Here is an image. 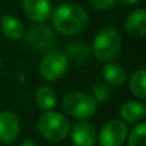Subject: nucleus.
<instances>
[{
    "mask_svg": "<svg viewBox=\"0 0 146 146\" xmlns=\"http://www.w3.org/2000/svg\"><path fill=\"white\" fill-rule=\"evenodd\" d=\"M54 30L64 36L80 35L88 26V13L81 5L60 4L50 15Z\"/></svg>",
    "mask_w": 146,
    "mask_h": 146,
    "instance_id": "obj_1",
    "label": "nucleus"
},
{
    "mask_svg": "<svg viewBox=\"0 0 146 146\" xmlns=\"http://www.w3.org/2000/svg\"><path fill=\"white\" fill-rule=\"evenodd\" d=\"M122 49L121 33L114 27H105L98 32L92 42L91 53L99 62H111L119 55Z\"/></svg>",
    "mask_w": 146,
    "mask_h": 146,
    "instance_id": "obj_2",
    "label": "nucleus"
},
{
    "mask_svg": "<svg viewBox=\"0 0 146 146\" xmlns=\"http://www.w3.org/2000/svg\"><path fill=\"white\" fill-rule=\"evenodd\" d=\"M38 133L50 142H60L66 140L71 131V123L64 114L58 111H44L37 121Z\"/></svg>",
    "mask_w": 146,
    "mask_h": 146,
    "instance_id": "obj_3",
    "label": "nucleus"
},
{
    "mask_svg": "<svg viewBox=\"0 0 146 146\" xmlns=\"http://www.w3.org/2000/svg\"><path fill=\"white\" fill-rule=\"evenodd\" d=\"M62 106L68 115L78 121H86L95 115L98 110V103L90 94L82 91L68 92L62 100Z\"/></svg>",
    "mask_w": 146,
    "mask_h": 146,
    "instance_id": "obj_4",
    "label": "nucleus"
},
{
    "mask_svg": "<svg viewBox=\"0 0 146 146\" xmlns=\"http://www.w3.org/2000/svg\"><path fill=\"white\" fill-rule=\"evenodd\" d=\"M69 68V59L62 50L46 51L38 66L40 76L48 82H56L66 76Z\"/></svg>",
    "mask_w": 146,
    "mask_h": 146,
    "instance_id": "obj_5",
    "label": "nucleus"
},
{
    "mask_svg": "<svg viewBox=\"0 0 146 146\" xmlns=\"http://www.w3.org/2000/svg\"><path fill=\"white\" fill-rule=\"evenodd\" d=\"M25 44L33 51H49L55 46L56 35L54 30L48 25L36 23L25 32Z\"/></svg>",
    "mask_w": 146,
    "mask_h": 146,
    "instance_id": "obj_6",
    "label": "nucleus"
},
{
    "mask_svg": "<svg viewBox=\"0 0 146 146\" xmlns=\"http://www.w3.org/2000/svg\"><path fill=\"white\" fill-rule=\"evenodd\" d=\"M128 127L122 119H111L101 127L98 133L99 146H122L126 142Z\"/></svg>",
    "mask_w": 146,
    "mask_h": 146,
    "instance_id": "obj_7",
    "label": "nucleus"
},
{
    "mask_svg": "<svg viewBox=\"0 0 146 146\" xmlns=\"http://www.w3.org/2000/svg\"><path fill=\"white\" fill-rule=\"evenodd\" d=\"M69 136L73 146H95L98 140V132L95 126L86 119V121H78L77 123L71 126Z\"/></svg>",
    "mask_w": 146,
    "mask_h": 146,
    "instance_id": "obj_8",
    "label": "nucleus"
},
{
    "mask_svg": "<svg viewBox=\"0 0 146 146\" xmlns=\"http://www.w3.org/2000/svg\"><path fill=\"white\" fill-rule=\"evenodd\" d=\"M21 133V123L17 114L10 110L0 111V142L9 145L18 139Z\"/></svg>",
    "mask_w": 146,
    "mask_h": 146,
    "instance_id": "obj_9",
    "label": "nucleus"
},
{
    "mask_svg": "<svg viewBox=\"0 0 146 146\" xmlns=\"http://www.w3.org/2000/svg\"><path fill=\"white\" fill-rule=\"evenodd\" d=\"M22 5L28 19L35 23H44L53 13L50 0H23Z\"/></svg>",
    "mask_w": 146,
    "mask_h": 146,
    "instance_id": "obj_10",
    "label": "nucleus"
},
{
    "mask_svg": "<svg viewBox=\"0 0 146 146\" xmlns=\"http://www.w3.org/2000/svg\"><path fill=\"white\" fill-rule=\"evenodd\" d=\"M104 82L111 87H122L127 81V72L121 64L106 62L101 68Z\"/></svg>",
    "mask_w": 146,
    "mask_h": 146,
    "instance_id": "obj_11",
    "label": "nucleus"
},
{
    "mask_svg": "<svg viewBox=\"0 0 146 146\" xmlns=\"http://www.w3.org/2000/svg\"><path fill=\"white\" fill-rule=\"evenodd\" d=\"M127 33L132 37H142L146 33V12L140 8L128 14L124 22Z\"/></svg>",
    "mask_w": 146,
    "mask_h": 146,
    "instance_id": "obj_12",
    "label": "nucleus"
},
{
    "mask_svg": "<svg viewBox=\"0 0 146 146\" xmlns=\"http://www.w3.org/2000/svg\"><path fill=\"white\" fill-rule=\"evenodd\" d=\"M119 115L126 123H139L146 115V105L137 100L126 101L119 109Z\"/></svg>",
    "mask_w": 146,
    "mask_h": 146,
    "instance_id": "obj_13",
    "label": "nucleus"
},
{
    "mask_svg": "<svg viewBox=\"0 0 146 146\" xmlns=\"http://www.w3.org/2000/svg\"><path fill=\"white\" fill-rule=\"evenodd\" d=\"M0 26L1 31L7 38L12 41H17L25 35V25L18 17L13 14H5L0 18Z\"/></svg>",
    "mask_w": 146,
    "mask_h": 146,
    "instance_id": "obj_14",
    "label": "nucleus"
},
{
    "mask_svg": "<svg viewBox=\"0 0 146 146\" xmlns=\"http://www.w3.org/2000/svg\"><path fill=\"white\" fill-rule=\"evenodd\" d=\"M66 54L69 60L78 66H86L90 63L91 59V49L88 45L81 41H71L66 46Z\"/></svg>",
    "mask_w": 146,
    "mask_h": 146,
    "instance_id": "obj_15",
    "label": "nucleus"
},
{
    "mask_svg": "<svg viewBox=\"0 0 146 146\" xmlns=\"http://www.w3.org/2000/svg\"><path fill=\"white\" fill-rule=\"evenodd\" d=\"M35 101L42 111H50L56 105V94L49 86H42L36 90Z\"/></svg>",
    "mask_w": 146,
    "mask_h": 146,
    "instance_id": "obj_16",
    "label": "nucleus"
},
{
    "mask_svg": "<svg viewBox=\"0 0 146 146\" xmlns=\"http://www.w3.org/2000/svg\"><path fill=\"white\" fill-rule=\"evenodd\" d=\"M129 90L136 98L144 100L146 98V72L145 69H136L129 77Z\"/></svg>",
    "mask_w": 146,
    "mask_h": 146,
    "instance_id": "obj_17",
    "label": "nucleus"
},
{
    "mask_svg": "<svg viewBox=\"0 0 146 146\" xmlns=\"http://www.w3.org/2000/svg\"><path fill=\"white\" fill-rule=\"evenodd\" d=\"M128 146H146V123H137L127 135Z\"/></svg>",
    "mask_w": 146,
    "mask_h": 146,
    "instance_id": "obj_18",
    "label": "nucleus"
},
{
    "mask_svg": "<svg viewBox=\"0 0 146 146\" xmlns=\"http://www.w3.org/2000/svg\"><path fill=\"white\" fill-rule=\"evenodd\" d=\"M110 95H111L110 88H109V86L105 82H103V81L94 82L92 87H91V96L95 99L96 103H100V104L106 103L110 99Z\"/></svg>",
    "mask_w": 146,
    "mask_h": 146,
    "instance_id": "obj_19",
    "label": "nucleus"
},
{
    "mask_svg": "<svg viewBox=\"0 0 146 146\" xmlns=\"http://www.w3.org/2000/svg\"><path fill=\"white\" fill-rule=\"evenodd\" d=\"M87 1L91 5V8L101 12V10H108L110 8H113L118 0H87Z\"/></svg>",
    "mask_w": 146,
    "mask_h": 146,
    "instance_id": "obj_20",
    "label": "nucleus"
},
{
    "mask_svg": "<svg viewBox=\"0 0 146 146\" xmlns=\"http://www.w3.org/2000/svg\"><path fill=\"white\" fill-rule=\"evenodd\" d=\"M118 1L123 5H135L137 3H140L141 0H118Z\"/></svg>",
    "mask_w": 146,
    "mask_h": 146,
    "instance_id": "obj_21",
    "label": "nucleus"
},
{
    "mask_svg": "<svg viewBox=\"0 0 146 146\" xmlns=\"http://www.w3.org/2000/svg\"><path fill=\"white\" fill-rule=\"evenodd\" d=\"M21 146H38V145H37V142L33 141V140L27 139V140H25V141L21 144Z\"/></svg>",
    "mask_w": 146,
    "mask_h": 146,
    "instance_id": "obj_22",
    "label": "nucleus"
},
{
    "mask_svg": "<svg viewBox=\"0 0 146 146\" xmlns=\"http://www.w3.org/2000/svg\"><path fill=\"white\" fill-rule=\"evenodd\" d=\"M0 69H1V56H0Z\"/></svg>",
    "mask_w": 146,
    "mask_h": 146,
    "instance_id": "obj_23",
    "label": "nucleus"
}]
</instances>
